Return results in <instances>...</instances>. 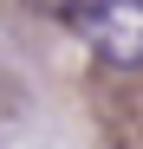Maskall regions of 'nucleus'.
<instances>
[{"mask_svg": "<svg viewBox=\"0 0 143 149\" xmlns=\"http://www.w3.org/2000/svg\"><path fill=\"white\" fill-rule=\"evenodd\" d=\"M33 7H52V13H72L78 0H33Z\"/></svg>", "mask_w": 143, "mask_h": 149, "instance_id": "f03ea898", "label": "nucleus"}, {"mask_svg": "<svg viewBox=\"0 0 143 149\" xmlns=\"http://www.w3.org/2000/svg\"><path fill=\"white\" fill-rule=\"evenodd\" d=\"M65 19L104 65H117V71L143 65V0H78Z\"/></svg>", "mask_w": 143, "mask_h": 149, "instance_id": "f257e3e1", "label": "nucleus"}]
</instances>
